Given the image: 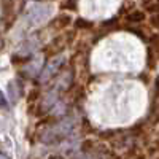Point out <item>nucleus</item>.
<instances>
[{"label": "nucleus", "instance_id": "12", "mask_svg": "<svg viewBox=\"0 0 159 159\" xmlns=\"http://www.w3.org/2000/svg\"><path fill=\"white\" fill-rule=\"evenodd\" d=\"M0 157H3V154H0Z\"/></svg>", "mask_w": 159, "mask_h": 159}, {"label": "nucleus", "instance_id": "3", "mask_svg": "<svg viewBox=\"0 0 159 159\" xmlns=\"http://www.w3.org/2000/svg\"><path fill=\"white\" fill-rule=\"evenodd\" d=\"M65 62V57L64 56H54L52 59H49V62L45 65V67H42V73H40V80L45 83L48 81V80H51L52 76H54L56 73H59V70L62 69V65Z\"/></svg>", "mask_w": 159, "mask_h": 159}, {"label": "nucleus", "instance_id": "7", "mask_svg": "<svg viewBox=\"0 0 159 159\" xmlns=\"http://www.w3.org/2000/svg\"><path fill=\"white\" fill-rule=\"evenodd\" d=\"M8 97H10V102L15 103L19 97V91L16 89V83L15 81H10L8 83Z\"/></svg>", "mask_w": 159, "mask_h": 159}, {"label": "nucleus", "instance_id": "11", "mask_svg": "<svg viewBox=\"0 0 159 159\" xmlns=\"http://www.w3.org/2000/svg\"><path fill=\"white\" fill-rule=\"evenodd\" d=\"M151 24L154 25V27H157V18H156V16H153V18H151Z\"/></svg>", "mask_w": 159, "mask_h": 159}, {"label": "nucleus", "instance_id": "6", "mask_svg": "<svg viewBox=\"0 0 159 159\" xmlns=\"http://www.w3.org/2000/svg\"><path fill=\"white\" fill-rule=\"evenodd\" d=\"M70 21H72V18L69 16V15H62V16H59L56 21H54V29H64V27H67V25L70 24Z\"/></svg>", "mask_w": 159, "mask_h": 159}, {"label": "nucleus", "instance_id": "1", "mask_svg": "<svg viewBox=\"0 0 159 159\" xmlns=\"http://www.w3.org/2000/svg\"><path fill=\"white\" fill-rule=\"evenodd\" d=\"M73 129V121L72 119H65V121H61L54 126L48 127L43 135H42V142L43 143H52V142H57L62 137H65L69 132Z\"/></svg>", "mask_w": 159, "mask_h": 159}, {"label": "nucleus", "instance_id": "10", "mask_svg": "<svg viewBox=\"0 0 159 159\" xmlns=\"http://www.w3.org/2000/svg\"><path fill=\"white\" fill-rule=\"evenodd\" d=\"M0 107H8V100L3 97V94H2V92H0Z\"/></svg>", "mask_w": 159, "mask_h": 159}, {"label": "nucleus", "instance_id": "9", "mask_svg": "<svg viewBox=\"0 0 159 159\" xmlns=\"http://www.w3.org/2000/svg\"><path fill=\"white\" fill-rule=\"evenodd\" d=\"M76 27H80V29H84V27H91V22L89 21H86V19H83V18H80V19H76Z\"/></svg>", "mask_w": 159, "mask_h": 159}, {"label": "nucleus", "instance_id": "2", "mask_svg": "<svg viewBox=\"0 0 159 159\" xmlns=\"http://www.w3.org/2000/svg\"><path fill=\"white\" fill-rule=\"evenodd\" d=\"M51 10L52 8L49 5H32L29 11L25 13V21L34 27H37L51 16Z\"/></svg>", "mask_w": 159, "mask_h": 159}, {"label": "nucleus", "instance_id": "4", "mask_svg": "<svg viewBox=\"0 0 159 159\" xmlns=\"http://www.w3.org/2000/svg\"><path fill=\"white\" fill-rule=\"evenodd\" d=\"M42 67H43V57L40 56V57H35L34 61H30V62L24 67V70H22V72H24V75H25V76L32 78V76H37V75L40 73Z\"/></svg>", "mask_w": 159, "mask_h": 159}, {"label": "nucleus", "instance_id": "8", "mask_svg": "<svg viewBox=\"0 0 159 159\" xmlns=\"http://www.w3.org/2000/svg\"><path fill=\"white\" fill-rule=\"evenodd\" d=\"M127 19L130 22H142V21H145V15L142 11H134V13H130V15H129Z\"/></svg>", "mask_w": 159, "mask_h": 159}, {"label": "nucleus", "instance_id": "5", "mask_svg": "<svg viewBox=\"0 0 159 159\" xmlns=\"http://www.w3.org/2000/svg\"><path fill=\"white\" fill-rule=\"evenodd\" d=\"M37 45H38L37 40H29V42H25L19 48V52H21V54H30V52H34L37 49Z\"/></svg>", "mask_w": 159, "mask_h": 159}]
</instances>
